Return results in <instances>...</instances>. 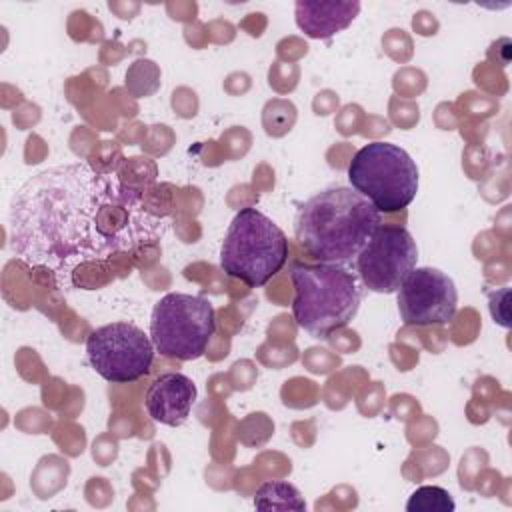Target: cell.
<instances>
[{"instance_id": "obj_1", "label": "cell", "mask_w": 512, "mask_h": 512, "mask_svg": "<svg viewBox=\"0 0 512 512\" xmlns=\"http://www.w3.org/2000/svg\"><path fill=\"white\" fill-rule=\"evenodd\" d=\"M166 230L138 190L88 162L46 168L10 200L14 254L64 288L78 268L158 242Z\"/></svg>"}, {"instance_id": "obj_2", "label": "cell", "mask_w": 512, "mask_h": 512, "mask_svg": "<svg viewBox=\"0 0 512 512\" xmlns=\"http://www.w3.org/2000/svg\"><path fill=\"white\" fill-rule=\"evenodd\" d=\"M380 224V212L362 194L332 186L300 204L294 238L312 260L344 264L360 254Z\"/></svg>"}, {"instance_id": "obj_3", "label": "cell", "mask_w": 512, "mask_h": 512, "mask_svg": "<svg viewBox=\"0 0 512 512\" xmlns=\"http://www.w3.org/2000/svg\"><path fill=\"white\" fill-rule=\"evenodd\" d=\"M292 314L296 324L314 338H328L358 312L362 288L358 276L342 264H294Z\"/></svg>"}, {"instance_id": "obj_4", "label": "cell", "mask_w": 512, "mask_h": 512, "mask_svg": "<svg viewBox=\"0 0 512 512\" xmlns=\"http://www.w3.org/2000/svg\"><path fill=\"white\" fill-rule=\"evenodd\" d=\"M288 260V238L266 214L246 206L228 224L220 268L248 288L264 286Z\"/></svg>"}, {"instance_id": "obj_5", "label": "cell", "mask_w": 512, "mask_h": 512, "mask_svg": "<svg viewBox=\"0 0 512 512\" xmlns=\"http://www.w3.org/2000/svg\"><path fill=\"white\" fill-rule=\"evenodd\" d=\"M348 182L380 214L406 208L418 192V166L412 156L390 142H370L348 164Z\"/></svg>"}, {"instance_id": "obj_6", "label": "cell", "mask_w": 512, "mask_h": 512, "mask_svg": "<svg viewBox=\"0 0 512 512\" xmlns=\"http://www.w3.org/2000/svg\"><path fill=\"white\" fill-rule=\"evenodd\" d=\"M214 330V308L202 296L168 292L152 308L150 338L156 352L166 358L182 362L200 358Z\"/></svg>"}, {"instance_id": "obj_7", "label": "cell", "mask_w": 512, "mask_h": 512, "mask_svg": "<svg viewBox=\"0 0 512 512\" xmlns=\"http://www.w3.org/2000/svg\"><path fill=\"white\" fill-rule=\"evenodd\" d=\"M154 350L152 338L132 322L104 324L86 338L92 370L112 384H130L146 376L154 362Z\"/></svg>"}, {"instance_id": "obj_8", "label": "cell", "mask_w": 512, "mask_h": 512, "mask_svg": "<svg viewBox=\"0 0 512 512\" xmlns=\"http://www.w3.org/2000/svg\"><path fill=\"white\" fill-rule=\"evenodd\" d=\"M416 260L418 246L412 234L402 226L380 224L356 256V272L364 288L392 294L416 268Z\"/></svg>"}, {"instance_id": "obj_9", "label": "cell", "mask_w": 512, "mask_h": 512, "mask_svg": "<svg viewBox=\"0 0 512 512\" xmlns=\"http://www.w3.org/2000/svg\"><path fill=\"white\" fill-rule=\"evenodd\" d=\"M396 294L398 312L406 326H444L456 314V284L438 268H414Z\"/></svg>"}, {"instance_id": "obj_10", "label": "cell", "mask_w": 512, "mask_h": 512, "mask_svg": "<svg viewBox=\"0 0 512 512\" xmlns=\"http://www.w3.org/2000/svg\"><path fill=\"white\" fill-rule=\"evenodd\" d=\"M196 384L180 372L160 374L144 394V406L154 422L180 426L188 420L196 402Z\"/></svg>"}, {"instance_id": "obj_11", "label": "cell", "mask_w": 512, "mask_h": 512, "mask_svg": "<svg viewBox=\"0 0 512 512\" xmlns=\"http://www.w3.org/2000/svg\"><path fill=\"white\" fill-rule=\"evenodd\" d=\"M360 12V2L356 0H298L294 6V16L298 28L316 40L330 38L352 24Z\"/></svg>"}, {"instance_id": "obj_12", "label": "cell", "mask_w": 512, "mask_h": 512, "mask_svg": "<svg viewBox=\"0 0 512 512\" xmlns=\"http://www.w3.org/2000/svg\"><path fill=\"white\" fill-rule=\"evenodd\" d=\"M254 506L258 510H306V502L298 488L282 480L264 482L256 490Z\"/></svg>"}, {"instance_id": "obj_13", "label": "cell", "mask_w": 512, "mask_h": 512, "mask_svg": "<svg viewBox=\"0 0 512 512\" xmlns=\"http://www.w3.org/2000/svg\"><path fill=\"white\" fill-rule=\"evenodd\" d=\"M456 508L448 490L440 486H420L416 488L408 502V512H452Z\"/></svg>"}]
</instances>
